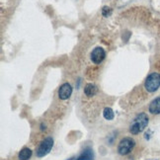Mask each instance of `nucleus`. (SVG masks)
Returning a JSON list of instances; mask_svg holds the SVG:
<instances>
[{"mask_svg": "<svg viewBox=\"0 0 160 160\" xmlns=\"http://www.w3.org/2000/svg\"><path fill=\"white\" fill-rule=\"evenodd\" d=\"M71 94H72V87H71V85L67 82L63 83L58 89V97L61 100L68 99L71 96Z\"/></svg>", "mask_w": 160, "mask_h": 160, "instance_id": "nucleus-6", "label": "nucleus"}, {"mask_svg": "<svg viewBox=\"0 0 160 160\" xmlns=\"http://www.w3.org/2000/svg\"><path fill=\"white\" fill-rule=\"evenodd\" d=\"M52 146H53L52 138H51V137L46 138L41 142L40 146L38 147V149H37V156L40 157V158L41 157H45L46 155H48V153L51 152Z\"/></svg>", "mask_w": 160, "mask_h": 160, "instance_id": "nucleus-3", "label": "nucleus"}, {"mask_svg": "<svg viewBox=\"0 0 160 160\" xmlns=\"http://www.w3.org/2000/svg\"><path fill=\"white\" fill-rule=\"evenodd\" d=\"M160 87V74L157 72H153L151 74L147 76L144 82V88L146 91L150 92H155Z\"/></svg>", "mask_w": 160, "mask_h": 160, "instance_id": "nucleus-2", "label": "nucleus"}, {"mask_svg": "<svg viewBox=\"0 0 160 160\" xmlns=\"http://www.w3.org/2000/svg\"><path fill=\"white\" fill-rule=\"evenodd\" d=\"M97 92H98V88H97L96 85L92 84V83L86 84L85 88H84V93H85V95L87 96V97H93V96H95L97 94Z\"/></svg>", "mask_w": 160, "mask_h": 160, "instance_id": "nucleus-9", "label": "nucleus"}, {"mask_svg": "<svg viewBox=\"0 0 160 160\" xmlns=\"http://www.w3.org/2000/svg\"><path fill=\"white\" fill-rule=\"evenodd\" d=\"M148 110L152 115H159L160 114V97L155 98V99L149 104Z\"/></svg>", "mask_w": 160, "mask_h": 160, "instance_id": "nucleus-7", "label": "nucleus"}, {"mask_svg": "<svg viewBox=\"0 0 160 160\" xmlns=\"http://www.w3.org/2000/svg\"><path fill=\"white\" fill-rule=\"evenodd\" d=\"M75 160H94V153L91 148H85Z\"/></svg>", "mask_w": 160, "mask_h": 160, "instance_id": "nucleus-8", "label": "nucleus"}, {"mask_svg": "<svg viewBox=\"0 0 160 160\" xmlns=\"http://www.w3.org/2000/svg\"><path fill=\"white\" fill-rule=\"evenodd\" d=\"M148 160H158V159H148Z\"/></svg>", "mask_w": 160, "mask_h": 160, "instance_id": "nucleus-13", "label": "nucleus"}, {"mask_svg": "<svg viewBox=\"0 0 160 160\" xmlns=\"http://www.w3.org/2000/svg\"><path fill=\"white\" fill-rule=\"evenodd\" d=\"M32 150L28 147H24L23 149H21V151L19 152V154H18V158L19 160H29L32 156Z\"/></svg>", "mask_w": 160, "mask_h": 160, "instance_id": "nucleus-10", "label": "nucleus"}, {"mask_svg": "<svg viewBox=\"0 0 160 160\" xmlns=\"http://www.w3.org/2000/svg\"><path fill=\"white\" fill-rule=\"evenodd\" d=\"M135 145V141L132 138H122L118 146V152L121 155L128 154Z\"/></svg>", "mask_w": 160, "mask_h": 160, "instance_id": "nucleus-4", "label": "nucleus"}, {"mask_svg": "<svg viewBox=\"0 0 160 160\" xmlns=\"http://www.w3.org/2000/svg\"><path fill=\"white\" fill-rule=\"evenodd\" d=\"M111 13H112V10H111V8H109V7H104L103 8V10H102V14H103V16H105V17H108Z\"/></svg>", "mask_w": 160, "mask_h": 160, "instance_id": "nucleus-12", "label": "nucleus"}, {"mask_svg": "<svg viewBox=\"0 0 160 160\" xmlns=\"http://www.w3.org/2000/svg\"><path fill=\"white\" fill-rule=\"evenodd\" d=\"M106 57V52L104 51V48L97 47L95 48L91 52V60L93 61L95 64H99L104 60Z\"/></svg>", "mask_w": 160, "mask_h": 160, "instance_id": "nucleus-5", "label": "nucleus"}, {"mask_svg": "<svg viewBox=\"0 0 160 160\" xmlns=\"http://www.w3.org/2000/svg\"><path fill=\"white\" fill-rule=\"evenodd\" d=\"M148 122H149V120H148V117H147L146 114H144V113L138 114L134 118L132 124L130 127L131 133L132 134H138L147 127Z\"/></svg>", "mask_w": 160, "mask_h": 160, "instance_id": "nucleus-1", "label": "nucleus"}, {"mask_svg": "<svg viewBox=\"0 0 160 160\" xmlns=\"http://www.w3.org/2000/svg\"><path fill=\"white\" fill-rule=\"evenodd\" d=\"M103 116H104V118H105L106 120L112 121L115 118V113H114V111H113L112 108L106 107L105 109H104V111H103Z\"/></svg>", "mask_w": 160, "mask_h": 160, "instance_id": "nucleus-11", "label": "nucleus"}]
</instances>
